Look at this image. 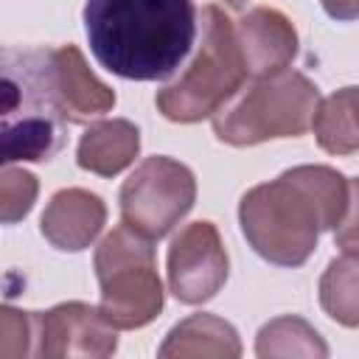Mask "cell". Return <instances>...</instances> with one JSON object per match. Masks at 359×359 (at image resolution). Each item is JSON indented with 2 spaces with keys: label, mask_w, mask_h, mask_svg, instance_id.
I'll return each mask as SVG.
<instances>
[{
  "label": "cell",
  "mask_w": 359,
  "mask_h": 359,
  "mask_svg": "<svg viewBox=\"0 0 359 359\" xmlns=\"http://www.w3.org/2000/svg\"><path fill=\"white\" fill-rule=\"evenodd\" d=\"M351 182L328 165H297L241 196L238 219L250 247L269 264L300 266L317 247L320 230L345 219Z\"/></svg>",
  "instance_id": "cell-1"
},
{
  "label": "cell",
  "mask_w": 359,
  "mask_h": 359,
  "mask_svg": "<svg viewBox=\"0 0 359 359\" xmlns=\"http://www.w3.org/2000/svg\"><path fill=\"white\" fill-rule=\"evenodd\" d=\"M84 31L101 67L132 81L171 76L196 39L194 0H87Z\"/></svg>",
  "instance_id": "cell-2"
},
{
  "label": "cell",
  "mask_w": 359,
  "mask_h": 359,
  "mask_svg": "<svg viewBox=\"0 0 359 359\" xmlns=\"http://www.w3.org/2000/svg\"><path fill=\"white\" fill-rule=\"evenodd\" d=\"M3 163L50 160L67 137V109L59 93L53 48H3Z\"/></svg>",
  "instance_id": "cell-3"
},
{
  "label": "cell",
  "mask_w": 359,
  "mask_h": 359,
  "mask_svg": "<svg viewBox=\"0 0 359 359\" xmlns=\"http://www.w3.org/2000/svg\"><path fill=\"white\" fill-rule=\"evenodd\" d=\"M247 76L236 25L210 3L202 8V39L196 53L191 65L157 93V109L177 123L213 118L241 90Z\"/></svg>",
  "instance_id": "cell-4"
},
{
  "label": "cell",
  "mask_w": 359,
  "mask_h": 359,
  "mask_svg": "<svg viewBox=\"0 0 359 359\" xmlns=\"http://www.w3.org/2000/svg\"><path fill=\"white\" fill-rule=\"evenodd\" d=\"M317 87L297 70L258 76L238 90L216 115L213 132L230 146H255L272 137H297L314 123Z\"/></svg>",
  "instance_id": "cell-5"
},
{
  "label": "cell",
  "mask_w": 359,
  "mask_h": 359,
  "mask_svg": "<svg viewBox=\"0 0 359 359\" xmlns=\"http://www.w3.org/2000/svg\"><path fill=\"white\" fill-rule=\"evenodd\" d=\"M95 275L101 286L98 309L115 328H143L160 314L163 283L151 238L126 224L115 227L95 250Z\"/></svg>",
  "instance_id": "cell-6"
},
{
  "label": "cell",
  "mask_w": 359,
  "mask_h": 359,
  "mask_svg": "<svg viewBox=\"0 0 359 359\" xmlns=\"http://www.w3.org/2000/svg\"><path fill=\"white\" fill-rule=\"evenodd\" d=\"M196 199V180L188 165L171 157L143 160L121 188V219L126 227L157 241L163 238Z\"/></svg>",
  "instance_id": "cell-7"
},
{
  "label": "cell",
  "mask_w": 359,
  "mask_h": 359,
  "mask_svg": "<svg viewBox=\"0 0 359 359\" xmlns=\"http://www.w3.org/2000/svg\"><path fill=\"white\" fill-rule=\"evenodd\" d=\"M227 280V252L213 222L188 224L168 247V289L196 306L210 300Z\"/></svg>",
  "instance_id": "cell-8"
},
{
  "label": "cell",
  "mask_w": 359,
  "mask_h": 359,
  "mask_svg": "<svg viewBox=\"0 0 359 359\" xmlns=\"http://www.w3.org/2000/svg\"><path fill=\"white\" fill-rule=\"evenodd\" d=\"M115 325L101 309L87 303H62L36 311V356H109L118 348Z\"/></svg>",
  "instance_id": "cell-9"
},
{
  "label": "cell",
  "mask_w": 359,
  "mask_h": 359,
  "mask_svg": "<svg viewBox=\"0 0 359 359\" xmlns=\"http://www.w3.org/2000/svg\"><path fill=\"white\" fill-rule=\"evenodd\" d=\"M241 56L250 76H269L286 70L297 56V34L286 14L258 6L236 22Z\"/></svg>",
  "instance_id": "cell-10"
},
{
  "label": "cell",
  "mask_w": 359,
  "mask_h": 359,
  "mask_svg": "<svg viewBox=\"0 0 359 359\" xmlns=\"http://www.w3.org/2000/svg\"><path fill=\"white\" fill-rule=\"evenodd\" d=\"M107 222V208L98 194L65 188L50 196L42 213V236L65 252H79L95 241Z\"/></svg>",
  "instance_id": "cell-11"
},
{
  "label": "cell",
  "mask_w": 359,
  "mask_h": 359,
  "mask_svg": "<svg viewBox=\"0 0 359 359\" xmlns=\"http://www.w3.org/2000/svg\"><path fill=\"white\" fill-rule=\"evenodd\" d=\"M53 59H56L59 93H62L70 123L90 121L93 115H104L115 107V93L93 76V70L87 67L76 45L53 48Z\"/></svg>",
  "instance_id": "cell-12"
},
{
  "label": "cell",
  "mask_w": 359,
  "mask_h": 359,
  "mask_svg": "<svg viewBox=\"0 0 359 359\" xmlns=\"http://www.w3.org/2000/svg\"><path fill=\"white\" fill-rule=\"evenodd\" d=\"M137 149H140L137 126L123 118H112L93 123L81 135L76 160L84 171H93L98 177H115L137 157Z\"/></svg>",
  "instance_id": "cell-13"
},
{
  "label": "cell",
  "mask_w": 359,
  "mask_h": 359,
  "mask_svg": "<svg viewBox=\"0 0 359 359\" xmlns=\"http://www.w3.org/2000/svg\"><path fill=\"white\" fill-rule=\"evenodd\" d=\"M238 334L230 323L213 314H191L171 328L160 356H238Z\"/></svg>",
  "instance_id": "cell-14"
},
{
  "label": "cell",
  "mask_w": 359,
  "mask_h": 359,
  "mask_svg": "<svg viewBox=\"0 0 359 359\" xmlns=\"http://www.w3.org/2000/svg\"><path fill=\"white\" fill-rule=\"evenodd\" d=\"M317 143L328 154L359 151V87H342L323 98L314 112Z\"/></svg>",
  "instance_id": "cell-15"
},
{
  "label": "cell",
  "mask_w": 359,
  "mask_h": 359,
  "mask_svg": "<svg viewBox=\"0 0 359 359\" xmlns=\"http://www.w3.org/2000/svg\"><path fill=\"white\" fill-rule=\"evenodd\" d=\"M320 306L339 325L359 328V252H342L320 278Z\"/></svg>",
  "instance_id": "cell-16"
},
{
  "label": "cell",
  "mask_w": 359,
  "mask_h": 359,
  "mask_svg": "<svg viewBox=\"0 0 359 359\" xmlns=\"http://www.w3.org/2000/svg\"><path fill=\"white\" fill-rule=\"evenodd\" d=\"M258 356H325L328 348L320 339V334L300 317H278L272 323H266L258 331V345H255Z\"/></svg>",
  "instance_id": "cell-17"
},
{
  "label": "cell",
  "mask_w": 359,
  "mask_h": 359,
  "mask_svg": "<svg viewBox=\"0 0 359 359\" xmlns=\"http://www.w3.org/2000/svg\"><path fill=\"white\" fill-rule=\"evenodd\" d=\"M0 356H36V311H20L3 306L0 317Z\"/></svg>",
  "instance_id": "cell-18"
},
{
  "label": "cell",
  "mask_w": 359,
  "mask_h": 359,
  "mask_svg": "<svg viewBox=\"0 0 359 359\" xmlns=\"http://www.w3.org/2000/svg\"><path fill=\"white\" fill-rule=\"evenodd\" d=\"M36 199V177L22 171V168H11V163L3 168L0 177V213L6 224H14L17 219H22Z\"/></svg>",
  "instance_id": "cell-19"
},
{
  "label": "cell",
  "mask_w": 359,
  "mask_h": 359,
  "mask_svg": "<svg viewBox=\"0 0 359 359\" xmlns=\"http://www.w3.org/2000/svg\"><path fill=\"white\" fill-rule=\"evenodd\" d=\"M334 241L342 252H359V177L351 182V199H348V210L345 219L339 222Z\"/></svg>",
  "instance_id": "cell-20"
},
{
  "label": "cell",
  "mask_w": 359,
  "mask_h": 359,
  "mask_svg": "<svg viewBox=\"0 0 359 359\" xmlns=\"http://www.w3.org/2000/svg\"><path fill=\"white\" fill-rule=\"evenodd\" d=\"M325 14L334 17V20H359V0H320Z\"/></svg>",
  "instance_id": "cell-21"
},
{
  "label": "cell",
  "mask_w": 359,
  "mask_h": 359,
  "mask_svg": "<svg viewBox=\"0 0 359 359\" xmlns=\"http://www.w3.org/2000/svg\"><path fill=\"white\" fill-rule=\"evenodd\" d=\"M224 3H227L230 8H244V3H247V0H224Z\"/></svg>",
  "instance_id": "cell-22"
}]
</instances>
